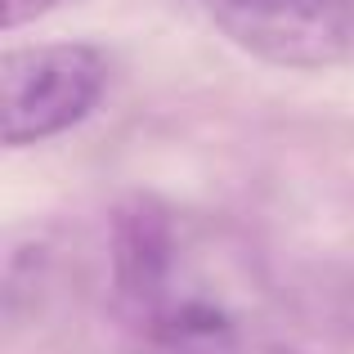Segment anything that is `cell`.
Listing matches in <instances>:
<instances>
[{
    "instance_id": "obj_2",
    "label": "cell",
    "mask_w": 354,
    "mask_h": 354,
    "mask_svg": "<svg viewBox=\"0 0 354 354\" xmlns=\"http://www.w3.org/2000/svg\"><path fill=\"white\" fill-rule=\"evenodd\" d=\"M242 50L274 63H332L354 36L350 0H207Z\"/></svg>"
},
{
    "instance_id": "obj_1",
    "label": "cell",
    "mask_w": 354,
    "mask_h": 354,
    "mask_svg": "<svg viewBox=\"0 0 354 354\" xmlns=\"http://www.w3.org/2000/svg\"><path fill=\"white\" fill-rule=\"evenodd\" d=\"M5 148H32L81 126L108 95V54L90 41L14 45L0 59Z\"/></svg>"
},
{
    "instance_id": "obj_3",
    "label": "cell",
    "mask_w": 354,
    "mask_h": 354,
    "mask_svg": "<svg viewBox=\"0 0 354 354\" xmlns=\"http://www.w3.org/2000/svg\"><path fill=\"white\" fill-rule=\"evenodd\" d=\"M175 225L153 198H135L113 220V292L135 328L153 323L175 301Z\"/></svg>"
},
{
    "instance_id": "obj_4",
    "label": "cell",
    "mask_w": 354,
    "mask_h": 354,
    "mask_svg": "<svg viewBox=\"0 0 354 354\" xmlns=\"http://www.w3.org/2000/svg\"><path fill=\"white\" fill-rule=\"evenodd\" d=\"M63 0H5V32H18V27L45 18L50 9H59Z\"/></svg>"
}]
</instances>
